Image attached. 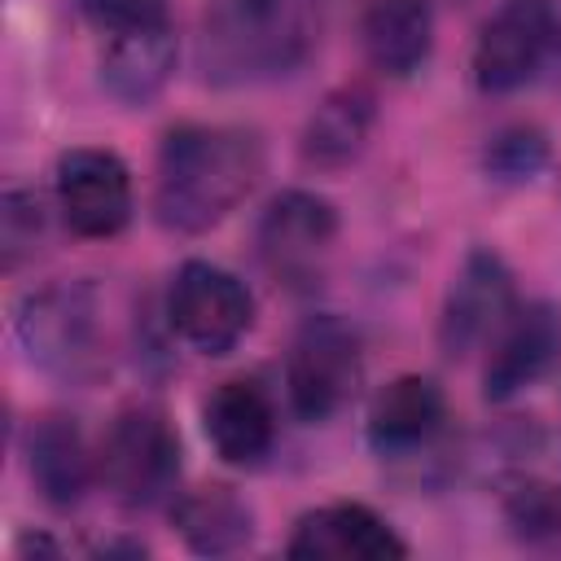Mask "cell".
<instances>
[{
    "label": "cell",
    "instance_id": "6da1fadb",
    "mask_svg": "<svg viewBox=\"0 0 561 561\" xmlns=\"http://www.w3.org/2000/svg\"><path fill=\"white\" fill-rule=\"evenodd\" d=\"M263 175V140L232 123H184L158 149L153 210L171 232H206L228 219Z\"/></svg>",
    "mask_w": 561,
    "mask_h": 561
},
{
    "label": "cell",
    "instance_id": "7a4b0ae2",
    "mask_svg": "<svg viewBox=\"0 0 561 561\" xmlns=\"http://www.w3.org/2000/svg\"><path fill=\"white\" fill-rule=\"evenodd\" d=\"M329 0H215L202 22L210 83H267L294 75L320 44Z\"/></svg>",
    "mask_w": 561,
    "mask_h": 561
},
{
    "label": "cell",
    "instance_id": "3957f363",
    "mask_svg": "<svg viewBox=\"0 0 561 561\" xmlns=\"http://www.w3.org/2000/svg\"><path fill=\"white\" fill-rule=\"evenodd\" d=\"M13 329L26 359L61 381H92L105 364L96 298L88 285H44L26 294Z\"/></svg>",
    "mask_w": 561,
    "mask_h": 561
},
{
    "label": "cell",
    "instance_id": "277c9868",
    "mask_svg": "<svg viewBox=\"0 0 561 561\" xmlns=\"http://www.w3.org/2000/svg\"><path fill=\"white\" fill-rule=\"evenodd\" d=\"M364 377V355H359V333L337 320V316H311L294 342H289V359H285V386H289V403L302 421H329L337 416Z\"/></svg>",
    "mask_w": 561,
    "mask_h": 561
},
{
    "label": "cell",
    "instance_id": "5b68a950",
    "mask_svg": "<svg viewBox=\"0 0 561 561\" xmlns=\"http://www.w3.org/2000/svg\"><path fill=\"white\" fill-rule=\"evenodd\" d=\"M96 465L118 504L149 508L167 500L180 478V438L158 408L136 403L114 416Z\"/></svg>",
    "mask_w": 561,
    "mask_h": 561
},
{
    "label": "cell",
    "instance_id": "8992f818",
    "mask_svg": "<svg viewBox=\"0 0 561 561\" xmlns=\"http://www.w3.org/2000/svg\"><path fill=\"white\" fill-rule=\"evenodd\" d=\"M561 18L552 0H504L478 44H473V79L482 92H513L530 83L543 61L557 53Z\"/></svg>",
    "mask_w": 561,
    "mask_h": 561
},
{
    "label": "cell",
    "instance_id": "52a82bcc",
    "mask_svg": "<svg viewBox=\"0 0 561 561\" xmlns=\"http://www.w3.org/2000/svg\"><path fill=\"white\" fill-rule=\"evenodd\" d=\"M167 316H171V329L193 351H202V355H228L241 342V333L250 329L254 302H250V289L232 272L193 259L171 280Z\"/></svg>",
    "mask_w": 561,
    "mask_h": 561
},
{
    "label": "cell",
    "instance_id": "ba28073f",
    "mask_svg": "<svg viewBox=\"0 0 561 561\" xmlns=\"http://www.w3.org/2000/svg\"><path fill=\"white\" fill-rule=\"evenodd\" d=\"M513 311H517V298H513V276L504 259L491 250H469L443 298L438 346L451 359H465L486 342H495Z\"/></svg>",
    "mask_w": 561,
    "mask_h": 561
},
{
    "label": "cell",
    "instance_id": "9c48e42d",
    "mask_svg": "<svg viewBox=\"0 0 561 561\" xmlns=\"http://www.w3.org/2000/svg\"><path fill=\"white\" fill-rule=\"evenodd\" d=\"M57 206L70 232L114 237L131 219V175L110 149H70L57 158Z\"/></svg>",
    "mask_w": 561,
    "mask_h": 561
},
{
    "label": "cell",
    "instance_id": "30bf717a",
    "mask_svg": "<svg viewBox=\"0 0 561 561\" xmlns=\"http://www.w3.org/2000/svg\"><path fill=\"white\" fill-rule=\"evenodd\" d=\"M333 237H337L333 206L316 193L289 188L259 219V259L267 263V272L276 280L298 285V280H311V272L329 254Z\"/></svg>",
    "mask_w": 561,
    "mask_h": 561
},
{
    "label": "cell",
    "instance_id": "8fae6325",
    "mask_svg": "<svg viewBox=\"0 0 561 561\" xmlns=\"http://www.w3.org/2000/svg\"><path fill=\"white\" fill-rule=\"evenodd\" d=\"M557 359H561V307L530 302V307L513 311L508 324L500 329V337L491 342L482 390H486V399L504 403V399L530 390L535 381H543L557 368Z\"/></svg>",
    "mask_w": 561,
    "mask_h": 561
},
{
    "label": "cell",
    "instance_id": "7c38bea8",
    "mask_svg": "<svg viewBox=\"0 0 561 561\" xmlns=\"http://www.w3.org/2000/svg\"><path fill=\"white\" fill-rule=\"evenodd\" d=\"M403 552L408 543L390 530V522L364 504H324L298 517L289 539V557L302 561H390Z\"/></svg>",
    "mask_w": 561,
    "mask_h": 561
},
{
    "label": "cell",
    "instance_id": "4fadbf2b",
    "mask_svg": "<svg viewBox=\"0 0 561 561\" xmlns=\"http://www.w3.org/2000/svg\"><path fill=\"white\" fill-rule=\"evenodd\" d=\"M202 425L219 460L228 465H259L276 438V412L259 381L232 377L219 381L202 403Z\"/></svg>",
    "mask_w": 561,
    "mask_h": 561
},
{
    "label": "cell",
    "instance_id": "5bb4252c",
    "mask_svg": "<svg viewBox=\"0 0 561 561\" xmlns=\"http://www.w3.org/2000/svg\"><path fill=\"white\" fill-rule=\"evenodd\" d=\"M443 416H447V403L430 377H421V373L394 377L368 403V443L377 451L425 447L443 430Z\"/></svg>",
    "mask_w": 561,
    "mask_h": 561
},
{
    "label": "cell",
    "instance_id": "9a60e30c",
    "mask_svg": "<svg viewBox=\"0 0 561 561\" xmlns=\"http://www.w3.org/2000/svg\"><path fill=\"white\" fill-rule=\"evenodd\" d=\"M26 469L44 504L75 508L92 486V456L70 416H39L26 434Z\"/></svg>",
    "mask_w": 561,
    "mask_h": 561
},
{
    "label": "cell",
    "instance_id": "2e32d148",
    "mask_svg": "<svg viewBox=\"0 0 561 561\" xmlns=\"http://www.w3.org/2000/svg\"><path fill=\"white\" fill-rule=\"evenodd\" d=\"M175 70V35L167 22L118 31L101 57V83L123 105H149Z\"/></svg>",
    "mask_w": 561,
    "mask_h": 561
},
{
    "label": "cell",
    "instance_id": "e0dca14e",
    "mask_svg": "<svg viewBox=\"0 0 561 561\" xmlns=\"http://www.w3.org/2000/svg\"><path fill=\"white\" fill-rule=\"evenodd\" d=\"M359 35H364L368 61L381 75L408 79L430 57V44H434V9H430V0H373L364 9Z\"/></svg>",
    "mask_w": 561,
    "mask_h": 561
},
{
    "label": "cell",
    "instance_id": "ac0fdd59",
    "mask_svg": "<svg viewBox=\"0 0 561 561\" xmlns=\"http://www.w3.org/2000/svg\"><path fill=\"white\" fill-rule=\"evenodd\" d=\"M373 118H377V105H373L368 88L346 83V88L329 92L302 127V158L320 171H337V167L355 162L368 145Z\"/></svg>",
    "mask_w": 561,
    "mask_h": 561
},
{
    "label": "cell",
    "instance_id": "d6986e66",
    "mask_svg": "<svg viewBox=\"0 0 561 561\" xmlns=\"http://www.w3.org/2000/svg\"><path fill=\"white\" fill-rule=\"evenodd\" d=\"M175 526L184 535V543L193 552H206V557H224V552H237L250 543L254 535V513L250 504L232 491V486H197L188 495H180L175 504Z\"/></svg>",
    "mask_w": 561,
    "mask_h": 561
},
{
    "label": "cell",
    "instance_id": "ffe728a7",
    "mask_svg": "<svg viewBox=\"0 0 561 561\" xmlns=\"http://www.w3.org/2000/svg\"><path fill=\"white\" fill-rule=\"evenodd\" d=\"M504 517L530 548H561V486L522 478L504 495Z\"/></svg>",
    "mask_w": 561,
    "mask_h": 561
},
{
    "label": "cell",
    "instance_id": "44dd1931",
    "mask_svg": "<svg viewBox=\"0 0 561 561\" xmlns=\"http://www.w3.org/2000/svg\"><path fill=\"white\" fill-rule=\"evenodd\" d=\"M548 162V145L535 127H508L486 145V171L500 184H522Z\"/></svg>",
    "mask_w": 561,
    "mask_h": 561
},
{
    "label": "cell",
    "instance_id": "7402d4cb",
    "mask_svg": "<svg viewBox=\"0 0 561 561\" xmlns=\"http://www.w3.org/2000/svg\"><path fill=\"white\" fill-rule=\"evenodd\" d=\"M44 232V210H39V197L31 188H9L4 193V206H0V254H4V267L13 272L26 254H35V241Z\"/></svg>",
    "mask_w": 561,
    "mask_h": 561
},
{
    "label": "cell",
    "instance_id": "603a6c76",
    "mask_svg": "<svg viewBox=\"0 0 561 561\" xmlns=\"http://www.w3.org/2000/svg\"><path fill=\"white\" fill-rule=\"evenodd\" d=\"M83 13L105 26V31H136V26H158L167 22V0H79Z\"/></svg>",
    "mask_w": 561,
    "mask_h": 561
},
{
    "label": "cell",
    "instance_id": "cb8c5ba5",
    "mask_svg": "<svg viewBox=\"0 0 561 561\" xmlns=\"http://www.w3.org/2000/svg\"><path fill=\"white\" fill-rule=\"evenodd\" d=\"M557 57H561V39H557Z\"/></svg>",
    "mask_w": 561,
    "mask_h": 561
}]
</instances>
